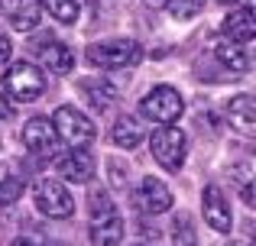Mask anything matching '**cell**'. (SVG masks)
I'll return each instance as SVG.
<instances>
[{"mask_svg":"<svg viewBox=\"0 0 256 246\" xmlns=\"http://www.w3.org/2000/svg\"><path fill=\"white\" fill-rule=\"evenodd\" d=\"M4 88L13 101L30 104V101H36V97H42L46 75H42V68H36L32 62H13L4 75Z\"/></svg>","mask_w":256,"mask_h":246,"instance_id":"cell-1","label":"cell"},{"mask_svg":"<svg viewBox=\"0 0 256 246\" xmlns=\"http://www.w3.org/2000/svg\"><path fill=\"white\" fill-rule=\"evenodd\" d=\"M143 58V45L133 39H107V42L88 45V62L98 68H126Z\"/></svg>","mask_w":256,"mask_h":246,"instance_id":"cell-2","label":"cell"},{"mask_svg":"<svg viewBox=\"0 0 256 246\" xmlns=\"http://www.w3.org/2000/svg\"><path fill=\"white\" fill-rule=\"evenodd\" d=\"M150 149H152V159H156L162 169L169 172H178L185 165V149H188V139L178 126H162V130L152 133L150 139Z\"/></svg>","mask_w":256,"mask_h":246,"instance_id":"cell-3","label":"cell"},{"mask_svg":"<svg viewBox=\"0 0 256 246\" xmlns=\"http://www.w3.org/2000/svg\"><path fill=\"white\" fill-rule=\"evenodd\" d=\"M32 201H36V208L42 211L46 217H52V221H65V217L75 214V201H72V195L65 191L62 182H56V178H42V182H36V188H32Z\"/></svg>","mask_w":256,"mask_h":246,"instance_id":"cell-4","label":"cell"},{"mask_svg":"<svg viewBox=\"0 0 256 246\" xmlns=\"http://www.w3.org/2000/svg\"><path fill=\"white\" fill-rule=\"evenodd\" d=\"M140 110H143V117H150L156 123H175L182 117V110H185V101H182V94L175 88L159 84L140 101Z\"/></svg>","mask_w":256,"mask_h":246,"instance_id":"cell-5","label":"cell"},{"mask_svg":"<svg viewBox=\"0 0 256 246\" xmlns=\"http://www.w3.org/2000/svg\"><path fill=\"white\" fill-rule=\"evenodd\" d=\"M52 126H56L58 139L68 143L72 149H84V146L94 139V123L75 107H58L56 117H52Z\"/></svg>","mask_w":256,"mask_h":246,"instance_id":"cell-6","label":"cell"},{"mask_svg":"<svg viewBox=\"0 0 256 246\" xmlns=\"http://www.w3.org/2000/svg\"><path fill=\"white\" fill-rule=\"evenodd\" d=\"M23 146L30 152H36V156H42V159H52L58 152L56 126L46 120V117H32V120L23 126Z\"/></svg>","mask_w":256,"mask_h":246,"instance_id":"cell-7","label":"cell"},{"mask_svg":"<svg viewBox=\"0 0 256 246\" xmlns=\"http://www.w3.org/2000/svg\"><path fill=\"white\" fill-rule=\"evenodd\" d=\"M204 221L211 224V230H218V234H230V227H234L230 204H227L224 191H220L218 185H208L204 188Z\"/></svg>","mask_w":256,"mask_h":246,"instance_id":"cell-8","label":"cell"},{"mask_svg":"<svg viewBox=\"0 0 256 246\" xmlns=\"http://www.w3.org/2000/svg\"><path fill=\"white\" fill-rule=\"evenodd\" d=\"M0 10L20 32H26L36 29L39 16H42V0H0Z\"/></svg>","mask_w":256,"mask_h":246,"instance_id":"cell-9","label":"cell"},{"mask_svg":"<svg viewBox=\"0 0 256 246\" xmlns=\"http://www.w3.org/2000/svg\"><path fill=\"white\" fill-rule=\"evenodd\" d=\"M140 204H143L146 214H166L172 208V191L159 178H143V185H140Z\"/></svg>","mask_w":256,"mask_h":246,"instance_id":"cell-10","label":"cell"},{"mask_svg":"<svg viewBox=\"0 0 256 246\" xmlns=\"http://www.w3.org/2000/svg\"><path fill=\"white\" fill-rule=\"evenodd\" d=\"M58 175L68 178V182H75V185L91 182L94 178V159L88 156V152H82V149L68 152V156L58 159Z\"/></svg>","mask_w":256,"mask_h":246,"instance_id":"cell-11","label":"cell"},{"mask_svg":"<svg viewBox=\"0 0 256 246\" xmlns=\"http://www.w3.org/2000/svg\"><path fill=\"white\" fill-rule=\"evenodd\" d=\"M227 117H230V123L237 126L240 133H246V136H253L256 133V101L250 94H237L230 104H227Z\"/></svg>","mask_w":256,"mask_h":246,"instance_id":"cell-12","label":"cell"},{"mask_svg":"<svg viewBox=\"0 0 256 246\" xmlns=\"http://www.w3.org/2000/svg\"><path fill=\"white\" fill-rule=\"evenodd\" d=\"M224 36L234 39V42H250L256 36V16L250 6H240L224 19Z\"/></svg>","mask_w":256,"mask_h":246,"instance_id":"cell-13","label":"cell"},{"mask_svg":"<svg viewBox=\"0 0 256 246\" xmlns=\"http://www.w3.org/2000/svg\"><path fill=\"white\" fill-rule=\"evenodd\" d=\"M120 240H124V221L117 214L91 221V246H117Z\"/></svg>","mask_w":256,"mask_h":246,"instance_id":"cell-14","label":"cell"},{"mask_svg":"<svg viewBox=\"0 0 256 246\" xmlns=\"http://www.w3.org/2000/svg\"><path fill=\"white\" fill-rule=\"evenodd\" d=\"M39 55H42V65L52 71V75H68L72 65H75L72 49L62 45V42H46V49H39Z\"/></svg>","mask_w":256,"mask_h":246,"instance_id":"cell-15","label":"cell"},{"mask_svg":"<svg viewBox=\"0 0 256 246\" xmlns=\"http://www.w3.org/2000/svg\"><path fill=\"white\" fill-rule=\"evenodd\" d=\"M143 136H146V130L140 126V120H133V117H120V120L114 123V130H110L114 146H120V149H133V146H140Z\"/></svg>","mask_w":256,"mask_h":246,"instance_id":"cell-16","label":"cell"},{"mask_svg":"<svg viewBox=\"0 0 256 246\" xmlns=\"http://www.w3.org/2000/svg\"><path fill=\"white\" fill-rule=\"evenodd\" d=\"M214 55H218V62H224L230 71H246L250 68V58H246V52L240 49V42H234V39H218L214 42Z\"/></svg>","mask_w":256,"mask_h":246,"instance_id":"cell-17","label":"cell"},{"mask_svg":"<svg viewBox=\"0 0 256 246\" xmlns=\"http://www.w3.org/2000/svg\"><path fill=\"white\" fill-rule=\"evenodd\" d=\"M82 91L98 110H107L114 104V97H117V91H114V84L107 78H88V81H82Z\"/></svg>","mask_w":256,"mask_h":246,"instance_id":"cell-18","label":"cell"},{"mask_svg":"<svg viewBox=\"0 0 256 246\" xmlns=\"http://www.w3.org/2000/svg\"><path fill=\"white\" fill-rule=\"evenodd\" d=\"M172 243L175 246H198V234H194V224L188 214H178L172 221Z\"/></svg>","mask_w":256,"mask_h":246,"instance_id":"cell-19","label":"cell"},{"mask_svg":"<svg viewBox=\"0 0 256 246\" xmlns=\"http://www.w3.org/2000/svg\"><path fill=\"white\" fill-rule=\"evenodd\" d=\"M42 6L58 19V23H75L78 13H82L78 0H42Z\"/></svg>","mask_w":256,"mask_h":246,"instance_id":"cell-20","label":"cell"},{"mask_svg":"<svg viewBox=\"0 0 256 246\" xmlns=\"http://www.w3.org/2000/svg\"><path fill=\"white\" fill-rule=\"evenodd\" d=\"M204 0H166V10H169L172 19H192L201 13Z\"/></svg>","mask_w":256,"mask_h":246,"instance_id":"cell-21","label":"cell"},{"mask_svg":"<svg viewBox=\"0 0 256 246\" xmlns=\"http://www.w3.org/2000/svg\"><path fill=\"white\" fill-rule=\"evenodd\" d=\"M88 208H91V221H98V217H107V214H114L110 195H107L104 188H91V195H88Z\"/></svg>","mask_w":256,"mask_h":246,"instance_id":"cell-22","label":"cell"},{"mask_svg":"<svg viewBox=\"0 0 256 246\" xmlns=\"http://www.w3.org/2000/svg\"><path fill=\"white\" fill-rule=\"evenodd\" d=\"M23 178H4L0 182V208H10V204H16V198L23 195Z\"/></svg>","mask_w":256,"mask_h":246,"instance_id":"cell-23","label":"cell"},{"mask_svg":"<svg viewBox=\"0 0 256 246\" xmlns=\"http://www.w3.org/2000/svg\"><path fill=\"white\" fill-rule=\"evenodd\" d=\"M6 55H10V39H6L4 32H0V62H4Z\"/></svg>","mask_w":256,"mask_h":246,"instance_id":"cell-24","label":"cell"},{"mask_svg":"<svg viewBox=\"0 0 256 246\" xmlns=\"http://www.w3.org/2000/svg\"><path fill=\"white\" fill-rule=\"evenodd\" d=\"M10 114H13V110H10V104H6V97L0 94V120H6Z\"/></svg>","mask_w":256,"mask_h":246,"instance_id":"cell-25","label":"cell"},{"mask_svg":"<svg viewBox=\"0 0 256 246\" xmlns=\"http://www.w3.org/2000/svg\"><path fill=\"white\" fill-rule=\"evenodd\" d=\"M13 246H36V243H32V240H26V237H23V240H13Z\"/></svg>","mask_w":256,"mask_h":246,"instance_id":"cell-26","label":"cell"},{"mask_svg":"<svg viewBox=\"0 0 256 246\" xmlns=\"http://www.w3.org/2000/svg\"><path fill=\"white\" fill-rule=\"evenodd\" d=\"M146 3H152V6H159V3H162V0H146Z\"/></svg>","mask_w":256,"mask_h":246,"instance_id":"cell-27","label":"cell"},{"mask_svg":"<svg viewBox=\"0 0 256 246\" xmlns=\"http://www.w3.org/2000/svg\"><path fill=\"white\" fill-rule=\"evenodd\" d=\"M220 3H237V0H220Z\"/></svg>","mask_w":256,"mask_h":246,"instance_id":"cell-28","label":"cell"}]
</instances>
